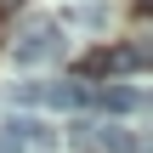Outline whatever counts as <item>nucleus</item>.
<instances>
[{
	"instance_id": "obj_1",
	"label": "nucleus",
	"mask_w": 153,
	"mask_h": 153,
	"mask_svg": "<svg viewBox=\"0 0 153 153\" xmlns=\"http://www.w3.org/2000/svg\"><path fill=\"white\" fill-rule=\"evenodd\" d=\"M57 57H62V23H51V17L23 23V34L11 40V62L17 68H40V62H57Z\"/></svg>"
},
{
	"instance_id": "obj_5",
	"label": "nucleus",
	"mask_w": 153,
	"mask_h": 153,
	"mask_svg": "<svg viewBox=\"0 0 153 153\" xmlns=\"http://www.w3.org/2000/svg\"><path fill=\"white\" fill-rule=\"evenodd\" d=\"M40 102H51V108H85V85H40Z\"/></svg>"
},
{
	"instance_id": "obj_2",
	"label": "nucleus",
	"mask_w": 153,
	"mask_h": 153,
	"mask_svg": "<svg viewBox=\"0 0 153 153\" xmlns=\"http://www.w3.org/2000/svg\"><path fill=\"white\" fill-rule=\"evenodd\" d=\"M85 102H97L102 114H136V108H142V91H136V85H119V79H108V85L85 91Z\"/></svg>"
},
{
	"instance_id": "obj_4",
	"label": "nucleus",
	"mask_w": 153,
	"mask_h": 153,
	"mask_svg": "<svg viewBox=\"0 0 153 153\" xmlns=\"http://www.w3.org/2000/svg\"><path fill=\"white\" fill-rule=\"evenodd\" d=\"M62 23H74V28H102V23H108V0H79V6L62 11Z\"/></svg>"
},
{
	"instance_id": "obj_3",
	"label": "nucleus",
	"mask_w": 153,
	"mask_h": 153,
	"mask_svg": "<svg viewBox=\"0 0 153 153\" xmlns=\"http://www.w3.org/2000/svg\"><path fill=\"white\" fill-rule=\"evenodd\" d=\"M97 153H142V136L136 131H125V125H91V136H85Z\"/></svg>"
}]
</instances>
